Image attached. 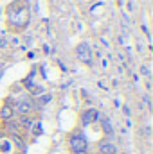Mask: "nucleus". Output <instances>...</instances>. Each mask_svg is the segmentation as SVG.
I'll return each mask as SVG.
<instances>
[{
	"label": "nucleus",
	"instance_id": "obj_2",
	"mask_svg": "<svg viewBox=\"0 0 153 154\" xmlns=\"http://www.w3.org/2000/svg\"><path fill=\"white\" fill-rule=\"evenodd\" d=\"M67 143H69V149H70V152L72 154L85 152L86 147H88V142H86V138H85L81 133H74V134H70Z\"/></svg>",
	"mask_w": 153,
	"mask_h": 154
},
{
	"label": "nucleus",
	"instance_id": "obj_7",
	"mask_svg": "<svg viewBox=\"0 0 153 154\" xmlns=\"http://www.w3.org/2000/svg\"><path fill=\"white\" fill-rule=\"evenodd\" d=\"M97 149H99V154H117L119 152L117 145H115L112 140H108V138H103V140L99 142Z\"/></svg>",
	"mask_w": 153,
	"mask_h": 154
},
{
	"label": "nucleus",
	"instance_id": "obj_9",
	"mask_svg": "<svg viewBox=\"0 0 153 154\" xmlns=\"http://www.w3.org/2000/svg\"><path fill=\"white\" fill-rule=\"evenodd\" d=\"M99 120H101V125H103V133L105 134H112V122H110V118L108 116H101L99 115Z\"/></svg>",
	"mask_w": 153,
	"mask_h": 154
},
{
	"label": "nucleus",
	"instance_id": "obj_11",
	"mask_svg": "<svg viewBox=\"0 0 153 154\" xmlns=\"http://www.w3.org/2000/svg\"><path fill=\"white\" fill-rule=\"evenodd\" d=\"M31 131H33L34 134H41V124H40V122H33Z\"/></svg>",
	"mask_w": 153,
	"mask_h": 154
},
{
	"label": "nucleus",
	"instance_id": "obj_10",
	"mask_svg": "<svg viewBox=\"0 0 153 154\" xmlns=\"http://www.w3.org/2000/svg\"><path fill=\"white\" fill-rule=\"evenodd\" d=\"M50 99H52V95H50V93H43V95H40L38 99L34 100V108H36V106H38V108H43Z\"/></svg>",
	"mask_w": 153,
	"mask_h": 154
},
{
	"label": "nucleus",
	"instance_id": "obj_4",
	"mask_svg": "<svg viewBox=\"0 0 153 154\" xmlns=\"http://www.w3.org/2000/svg\"><path fill=\"white\" fill-rule=\"evenodd\" d=\"M4 131L11 136V138H22L24 136V127L20 125V122L16 120H5L4 122Z\"/></svg>",
	"mask_w": 153,
	"mask_h": 154
},
{
	"label": "nucleus",
	"instance_id": "obj_3",
	"mask_svg": "<svg viewBox=\"0 0 153 154\" xmlns=\"http://www.w3.org/2000/svg\"><path fill=\"white\" fill-rule=\"evenodd\" d=\"M13 111L18 113L20 116L31 115V113L34 111V102H33V99H31V97H22V99H18V100L13 104Z\"/></svg>",
	"mask_w": 153,
	"mask_h": 154
},
{
	"label": "nucleus",
	"instance_id": "obj_1",
	"mask_svg": "<svg viewBox=\"0 0 153 154\" xmlns=\"http://www.w3.org/2000/svg\"><path fill=\"white\" fill-rule=\"evenodd\" d=\"M5 18H7V27L15 32L24 31L29 25L31 20V11L27 5V0H15L7 5L5 9Z\"/></svg>",
	"mask_w": 153,
	"mask_h": 154
},
{
	"label": "nucleus",
	"instance_id": "obj_6",
	"mask_svg": "<svg viewBox=\"0 0 153 154\" xmlns=\"http://www.w3.org/2000/svg\"><path fill=\"white\" fill-rule=\"evenodd\" d=\"M97 120H99V111L96 108H88V109H85L81 113V125L83 127H88V125H92Z\"/></svg>",
	"mask_w": 153,
	"mask_h": 154
},
{
	"label": "nucleus",
	"instance_id": "obj_5",
	"mask_svg": "<svg viewBox=\"0 0 153 154\" xmlns=\"http://www.w3.org/2000/svg\"><path fill=\"white\" fill-rule=\"evenodd\" d=\"M76 56L77 59L81 61V63H85V65H92V50H90V47L86 45V43H79L76 47Z\"/></svg>",
	"mask_w": 153,
	"mask_h": 154
},
{
	"label": "nucleus",
	"instance_id": "obj_12",
	"mask_svg": "<svg viewBox=\"0 0 153 154\" xmlns=\"http://www.w3.org/2000/svg\"><path fill=\"white\" fill-rule=\"evenodd\" d=\"M76 154H88V152H86V151H85V152H76Z\"/></svg>",
	"mask_w": 153,
	"mask_h": 154
},
{
	"label": "nucleus",
	"instance_id": "obj_8",
	"mask_svg": "<svg viewBox=\"0 0 153 154\" xmlns=\"http://www.w3.org/2000/svg\"><path fill=\"white\" fill-rule=\"evenodd\" d=\"M15 116V111H13V104L11 102H5L4 106H2V109H0V118L5 122V120H11Z\"/></svg>",
	"mask_w": 153,
	"mask_h": 154
}]
</instances>
